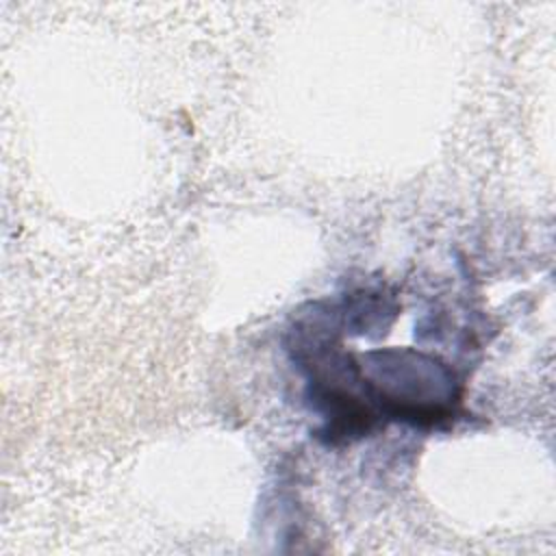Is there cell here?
<instances>
[{
	"label": "cell",
	"instance_id": "obj_1",
	"mask_svg": "<svg viewBox=\"0 0 556 556\" xmlns=\"http://www.w3.org/2000/svg\"><path fill=\"white\" fill-rule=\"evenodd\" d=\"M361 391L380 419L417 428H443L454 421L460 382L443 361L410 348H387L356 358Z\"/></svg>",
	"mask_w": 556,
	"mask_h": 556
}]
</instances>
